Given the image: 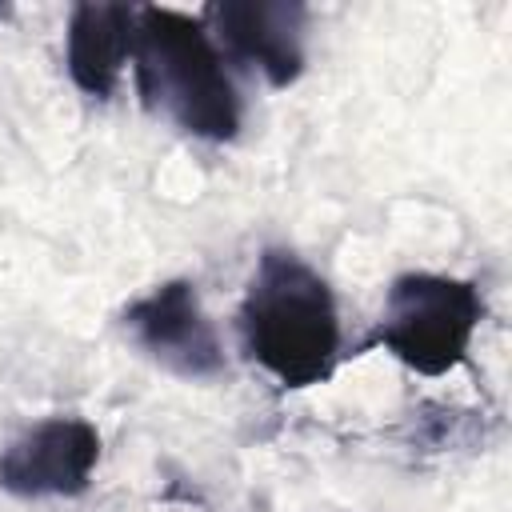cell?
Here are the masks:
<instances>
[{
    "instance_id": "5",
    "label": "cell",
    "mask_w": 512,
    "mask_h": 512,
    "mask_svg": "<svg viewBox=\"0 0 512 512\" xmlns=\"http://www.w3.org/2000/svg\"><path fill=\"white\" fill-rule=\"evenodd\" d=\"M100 464V432L80 416H48L0 452V488L20 500L80 496Z\"/></svg>"
},
{
    "instance_id": "6",
    "label": "cell",
    "mask_w": 512,
    "mask_h": 512,
    "mask_svg": "<svg viewBox=\"0 0 512 512\" xmlns=\"http://www.w3.org/2000/svg\"><path fill=\"white\" fill-rule=\"evenodd\" d=\"M204 28L216 32L228 56L260 68L272 88H288L304 72V20L296 0H220L204 8Z\"/></svg>"
},
{
    "instance_id": "4",
    "label": "cell",
    "mask_w": 512,
    "mask_h": 512,
    "mask_svg": "<svg viewBox=\"0 0 512 512\" xmlns=\"http://www.w3.org/2000/svg\"><path fill=\"white\" fill-rule=\"evenodd\" d=\"M128 340L180 380H216L228 360L216 324L208 320L196 284L176 276L136 296L120 316Z\"/></svg>"
},
{
    "instance_id": "1",
    "label": "cell",
    "mask_w": 512,
    "mask_h": 512,
    "mask_svg": "<svg viewBox=\"0 0 512 512\" xmlns=\"http://www.w3.org/2000/svg\"><path fill=\"white\" fill-rule=\"evenodd\" d=\"M240 340L280 388H312L336 372L340 312L328 280L292 248H264L240 300Z\"/></svg>"
},
{
    "instance_id": "7",
    "label": "cell",
    "mask_w": 512,
    "mask_h": 512,
    "mask_svg": "<svg viewBox=\"0 0 512 512\" xmlns=\"http://www.w3.org/2000/svg\"><path fill=\"white\" fill-rule=\"evenodd\" d=\"M132 24H136V8L128 4L80 0L72 8L64 64L80 92L96 100H108L116 92L124 64L132 60Z\"/></svg>"
},
{
    "instance_id": "3",
    "label": "cell",
    "mask_w": 512,
    "mask_h": 512,
    "mask_svg": "<svg viewBox=\"0 0 512 512\" xmlns=\"http://www.w3.org/2000/svg\"><path fill=\"white\" fill-rule=\"evenodd\" d=\"M484 320V300L472 280L404 272L384 296L376 340L412 372L444 376L464 356Z\"/></svg>"
},
{
    "instance_id": "2",
    "label": "cell",
    "mask_w": 512,
    "mask_h": 512,
    "mask_svg": "<svg viewBox=\"0 0 512 512\" xmlns=\"http://www.w3.org/2000/svg\"><path fill=\"white\" fill-rule=\"evenodd\" d=\"M136 92L180 132L200 140H232L240 132V96L224 72V56L200 16L144 4L132 24Z\"/></svg>"
}]
</instances>
